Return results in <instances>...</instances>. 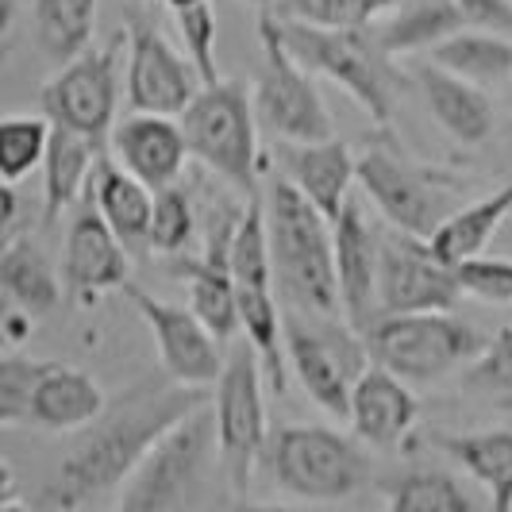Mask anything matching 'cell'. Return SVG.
Listing matches in <instances>:
<instances>
[{
    "instance_id": "cell-1",
    "label": "cell",
    "mask_w": 512,
    "mask_h": 512,
    "mask_svg": "<svg viewBox=\"0 0 512 512\" xmlns=\"http://www.w3.org/2000/svg\"><path fill=\"white\" fill-rule=\"evenodd\" d=\"M212 405V389L170 382L166 374H147L116 397H108L104 412L81 428L70 451L58 459L54 474L43 482V505L51 512H77L108 493L128 486V478L143 466L162 439L189 420L193 412Z\"/></svg>"
},
{
    "instance_id": "cell-2",
    "label": "cell",
    "mask_w": 512,
    "mask_h": 512,
    "mask_svg": "<svg viewBox=\"0 0 512 512\" xmlns=\"http://www.w3.org/2000/svg\"><path fill=\"white\" fill-rule=\"evenodd\" d=\"M262 208L282 305L305 316H343L335 274V224L282 174L266 178Z\"/></svg>"
},
{
    "instance_id": "cell-3",
    "label": "cell",
    "mask_w": 512,
    "mask_h": 512,
    "mask_svg": "<svg viewBox=\"0 0 512 512\" xmlns=\"http://www.w3.org/2000/svg\"><path fill=\"white\" fill-rule=\"evenodd\" d=\"M262 462L274 486L308 505H343L370 486V455L362 451V439L324 424L274 428Z\"/></svg>"
},
{
    "instance_id": "cell-4",
    "label": "cell",
    "mask_w": 512,
    "mask_h": 512,
    "mask_svg": "<svg viewBox=\"0 0 512 512\" xmlns=\"http://www.w3.org/2000/svg\"><path fill=\"white\" fill-rule=\"evenodd\" d=\"M189 154L247 201L262 197V151H258L255 97L243 81H216L178 116Z\"/></svg>"
},
{
    "instance_id": "cell-5",
    "label": "cell",
    "mask_w": 512,
    "mask_h": 512,
    "mask_svg": "<svg viewBox=\"0 0 512 512\" xmlns=\"http://www.w3.org/2000/svg\"><path fill=\"white\" fill-rule=\"evenodd\" d=\"M278 27H282L289 54L308 74L339 85L378 128L393 124L401 77L393 74L389 58L378 51L370 31H335V27L297 24V20H282V16H278Z\"/></svg>"
},
{
    "instance_id": "cell-6",
    "label": "cell",
    "mask_w": 512,
    "mask_h": 512,
    "mask_svg": "<svg viewBox=\"0 0 512 512\" xmlns=\"http://www.w3.org/2000/svg\"><path fill=\"white\" fill-rule=\"evenodd\" d=\"M359 189L382 212L385 228L432 239L466 201V178L439 166L412 162L393 147H370L359 154Z\"/></svg>"
},
{
    "instance_id": "cell-7",
    "label": "cell",
    "mask_w": 512,
    "mask_h": 512,
    "mask_svg": "<svg viewBox=\"0 0 512 512\" xmlns=\"http://www.w3.org/2000/svg\"><path fill=\"white\" fill-rule=\"evenodd\" d=\"M220 462L212 405L181 420L120 489L112 512H193Z\"/></svg>"
},
{
    "instance_id": "cell-8",
    "label": "cell",
    "mask_w": 512,
    "mask_h": 512,
    "mask_svg": "<svg viewBox=\"0 0 512 512\" xmlns=\"http://www.w3.org/2000/svg\"><path fill=\"white\" fill-rule=\"evenodd\" d=\"M370 359L405 382H439L455 370H466L482 359L489 335L455 312H412V316H382L362 335Z\"/></svg>"
},
{
    "instance_id": "cell-9",
    "label": "cell",
    "mask_w": 512,
    "mask_h": 512,
    "mask_svg": "<svg viewBox=\"0 0 512 512\" xmlns=\"http://www.w3.org/2000/svg\"><path fill=\"white\" fill-rule=\"evenodd\" d=\"M266 370L247 339L228 347L220 382L212 385V416H216V447L220 470L228 478L235 501L247 497L255 466L266 455L270 424H266Z\"/></svg>"
},
{
    "instance_id": "cell-10",
    "label": "cell",
    "mask_w": 512,
    "mask_h": 512,
    "mask_svg": "<svg viewBox=\"0 0 512 512\" xmlns=\"http://www.w3.org/2000/svg\"><path fill=\"white\" fill-rule=\"evenodd\" d=\"M285 359L289 374L320 409L347 420L355 382L370 370V347L343 316H305L285 308Z\"/></svg>"
},
{
    "instance_id": "cell-11",
    "label": "cell",
    "mask_w": 512,
    "mask_h": 512,
    "mask_svg": "<svg viewBox=\"0 0 512 512\" xmlns=\"http://www.w3.org/2000/svg\"><path fill=\"white\" fill-rule=\"evenodd\" d=\"M258 47L262 66L255 81V112L258 128L274 135V143H324L335 139L332 112L324 104V93L305 66L289 54L282 27L274 12L258 16Z\"/></svg>"
},
{
    "instance_id": "cell-12",
    "label": "cell",
    "mask_w": 512,
    "mask_h": 512,
    "mask_svg": "<svg viewBox=\"0 0 512 512\" xmlns=\"http://www.w3.org/2000/svg\"><path fill=\"white\" fill-rule=\"evenodd\" d=\"M128 58V31L108 39L104 47H89L74 62L58 66V74L43 85L39 104L54 128L85 135L108 151V139L116 131V108H120V66Z\"/></svg>"
},
{
    "instance_id": "cell-13",
    "label": "cell",
    "mask_w": 512,
    "mask_h": 512,
    "mask_svg": "<svg viewBox=\"0 0 512 512\" xmlns=\"http://www.w3.org/2000/svg\"><path fill=\"white\" fill-rule=\"evenodd\" d=\"M462 285L455 266L432 251L428 239L382 228V270H378V320L412 312H455Z\"/></svg>"
},
{
    "instance_id": "cell-14",
    "label": "cell",
    "mask_w": 512,
    "mask_h": 512,
    "mask_svg": "<svg viewBox=\"0 0 512 512\" xmlns=\"http://www.w3.org/2000/svg\"><path fill=\"white\" fill-rule=\"evenodd\" d=\"M124 31H128L124 97H128L131 112L178 120L181 112L197 101V93L205 89L193 58L181 54L151 20H143L135 12H128Z\"/></svg>"
},
{
    "instance_id": "cell-15",
    "label": "cell",
    "mask_w": 512,
    "mask_h": 512,
    "mask_svg": "<svg viewBox=\"0 0 512 512\" xmlns=\"http://www.w3.org/2000/svg\"><path fill=\"white\" fill-rule=\"evenodd\" d=\"M124 297H128L131 308L143 316L154 347H158L162 374H166L170 382L193 385V389H212V385L220 382L224 362H228L224 343L197 320L193 308L158 301V297H151V293L139 289V285H128Z\"/></svg>"
},
{
    "instance_id": "cell-16",
    "label": "cell",
    "mask_w": 512,
    "mask_h": 512,
    "mask_svg": "<svg viewBox=\"0 0 512 512\" xmlns=\"http://www.w3.org/2000/svg\"><path fill=\"white\" fill-rule=\"evenodd\" d=\"M62 289L66 301L77 308L97 305L108 293H124L128 289V247L116 239V231L104 224L93 197L85 193V201L70 212L66 239H62Z\"/></svg>"
},
{
    "instance_id": "cell-17",
    "label": "cell",
    "mask_w": 512,
    "mask_h": 512,
    "mask_svg": "<svg viewBox=\"0 0 512 512\" xmlns=\"http://www.w3.org/2000/svg\"><path fill=\"white\" fill-rule=\"evenodd\" d=\"M378 270H382V228L366 216L359 197H351L335 220V274L343 316L355 332H370L378 320Z\"/></svg>"
},
{
    "instance_id": "cell-18",
    "label": "cell",
    "mask_w": 512,
    "mask_h": 512,
    "mask_svg": "<svg viewBox=\"0 0 512 512\" xmlns=\"http://www.w3.org/2000/svg\"><path fill=\"white\" fill-rule=\"evenodd\" d=\"M108 154L128 170L131 178H139L151 193H162L170 185H178L185 162L193 158L181 120L170 116H147V112H131L128 120H120Z\"/></svg>"
},
{
    "instance_id": "cell-19",
    "label": "cell",
    "mask_w": 512,
    "mask_h": 512,
    "mask_svg": "<svg viewBox=\"0 0 512 512\" xmlns=\"http://www.w3.org/2000/svg\"><path fill=\"white\" fill-rule=\"evenodd\" d=\"M274 162L285 181H293L328 220H339L351 201V185H359V158L343 139L324 143H278Z\"/></svg>"
},
{
    "instance_id": "cell-20",
    "label": "cell",
    "mask_w": 512,
    "mask_h": 512,
    "mask_svg": "<svg viewBox=\"0 0 512 512\" xmlns=\"http://www.w3.org/2000/svg\"><path fill=\"white\" fill-rule=\"evenodd\" d=\"M351 428L366 447L378 451H397L405 439L416 432L420 420V401L405 378L389 374L385 366L370 362V370L355 382L351 393Z\"/></svg>"
},
{
    "instance_id": "cell-21",
    "label": "cell",
    "mask_w": 512,
    "mask_h": 512,
    "mask_svg": "<svg viewBox=\"0 0 512 512\" xmlns=\"http://www.w3.org/2000/svg\"><path fill=\"white\" fill-rule=\"evenodd\" d=\"M409 77L412 85L420 89V97L428 104L432 120L455 143H462V147H482V143L493 139V131H497V108H493V101L486 97L482 85H470L462 77L447 74V70H439L436 62H428V58L416 62L409 70Z\"/></svg>"
},
{
    "instance_id": "cell-22",
    "label": "cell",
    "mask_w": 512,
    "mask_h": 512,
    "mask_svg": "<svg viewBox=\"0 0 512 512\" xmlns=\"http://www.w3.org/2000/svg\"><path fill=\"white\" fill-rule=\"evenodd\" d=\"M108 397L85 370L66 362H43L27 397L24 424L39 432H81L104 412Z\"/></svg>"
},
{
    "instance_id": "cell-23",
    "label": "cell",
    "mask_w": 512,
    "mask_h": 512,
    "mask_svg": "<svg viewBox=\"0 0 512 512\" xmlns=\"http://www.w3.org/2000/svg\"><path fill=\"white\" fill-rule=\"evenodd\" d=\"M428 447H436L486 489L489 512H512V428L432 432Z\"/></svg>"
},
{
    "instance_id": "cell-24",
    "label": "cell",
    "mask_w": 512,
    "mask_h": 512,
    "mask_svg": "<svg viewBox=\"0 0 512 512\" xmlns=\"http://www.w3.org/2000/svg\"><path fill=\"white\" fill-rule=\"evenodd\" d=\"M89 197L124 247H143L151 239L154 193L139 178H131L112 154H101L89 181Z\"/></svg>"
},
{
    "instance_id": "cell-25",
    "label": "cell",
    "mask_w": 512,
    "mask_h": 512,
    "mask_svg": "<svg viewBox=\"0 0 512 512\" xmlns=\"http://www.w3.org/2000/svg\"><path fill=\"white\" fill-rule=\"evenodd\" d=\"M101 154L108 151L89 143L85 135L54 128L51 151L43 158V224L47 228H54L62 216H70L77 201H85Z\"/></svg>"
},
{
    "instance_id": "cell-26",
    "label": "cell",
    "mask_w": 512,
    "mask_h": 512,
    "mask_svg": "<svg viewBox=\"0 0 512 512\" xmlns=\"http://www.w3.org/2000/svg\"><path fill=\"white\" fill-rule=\"evenodd\" d=\"M0 289L8 305L35 320L51 316L58 301L66 297L62 270H54V262L43 255V247L31 235H16L12 243L0 247Z\"/></svg>"
},
{
    "instance_id": "cell-27",
    "label": "cell",
    "mask_w": 512,
    "mask_h": 512,
    "mask_svg": "<svg viewBox=\"0 0 512 512\" xmlns=\"http://www.w3.org/2000/svg\"><path fill=\"white\" fill-rule=\"evenodd\" d=\"M459 31H466V24H462L455 0H405L370 35L385 58H397V54L436 51L443 39H451Z\"/></svg>"
},
{
    "instance_id": "cell-28",
    "label": "cell",
    "mask_w": 512,
    "mask_h": 512,
    "mask_svg": "<svg viewBox=\"0 0 512 512\" xmlns=\"http://www.w3.org/2000/svg\"><path fill=\"white\" fill-rule=\"evenodd\" d=\"M509 216H512V181H505L501 189H493L486 197L466 201L428 243H432V251H436L447 266H459V262H470V258L486 255L493 235L501 231V224H505Z\"/></svg>"
},
{
    "instance_id": "cell-29",
    "label": "cell",
    "mask_w": 512,
    "mask_h": 512,
    "mask_svg": "<svg viewBox=\"0 0 512 512\" xmlns=\"http://www.w3.org/2000/svg\"><path fill=\"white\" fill-rule=\"evenodd\" d=\"M428 62L439 70L462 77L470 85H512V39L489 35V31H459L443 39L436 51H428Z\"/></svg>"
},
{
    "instance_id": "cell-30",
    "label": "cell",
    "mask_w": 512,
    "mask_h": 512,
    "mask_svg": "<svg viewBox=\"0 0 512 512\" xmlns=\"http://www.w3.org/2000/svg\"><path fill=\"white\" fill-rule=\"evenodd\" d=\"M97 0H35V39L58 66L93 47Z\"/></svg>"
},
{
    "instance_id": "cell-31",
    "label": "cell",
    "mask_w": 512,
    "mask_h": 512,
    "mask_svg": "<svg viewBox=\"0 0 512 512\" xmlns=\"http://www.w3.org/2000/svg\"><path fill=\"white\" fill-rule=\"evenodd\" d=\"M385 512H478V505L455 474L416 466L385 482Z\"/></svg>"
},
{
    "instance_id": "cell-32",
    "label": "cell",
    "mask_w": 512,
    "mask_h": 512,
    "mask_svg": "<svg viewBox=\"0 0 512 512\" xmlns=\"http://www.w3.org/2000/svg\"><path fill=\"white\" fill-rule=\"evenodd\" d=\"M405 0H278L270 12L282 20L312 27H335V31H370L382 24Z\"/></svg>"
},
{
    "instance_id": "cell-33",
    "label": "cell",
    "mask_w": 512,
    "mask_h": 512,
    "mask_svg": "<svg viewBox=\"0 0 512 512\" xmlns=\"http://www.w3.org/2000/svg\"><path fill=\"white\" fill-rule=\"evenodd\" d=\"M54 124L47 116L12 112L0 120V181L20 185L31 170H43V158L51 151Z\"/></svg>"
},
{
    "instance_id": "cell-34",
    "label": "cell",
    "mask_w": 512,
    "mask_h": 512,
    "mask_svg": "<svg viewBox=\"0 0 512 512\" xmlns=\"http://www.w3.org/2000/svg\"><path fill=\"white\" fill-rule=\"evenodd\" d=\"M193 235H197L193 197L181 185H170V189L154 193V220H151V239H147V247H151L154 255H170V258L189 255Z\"/></svg>"
},
{
    "instance_id": "cell-35",
    "label": "cell",
    "mask_w": 512,
    "mask_h": 512,
    "mask_svg": "<svg viewBox=\"0 0 512 512\" xmlns=\"http://www.w3.org/2000/svg\"><path fill=\"white\" fill-rule=\"evenodd\" d=\"M462 385L497 409H512V324L489 335L482 359L462 370Z\"/></svg>"
},
{
    "instance_id": "cell-36",
    "label": "cell",
    "mask_w": 512,
    "mask_h": 512,
    "mask_svg": "<svg viewBox=\"0 0 512 512\" xmlns=\"http://www.w3.org/2000/svg\"><path fill=\"white\" fill-rule=\"evenodd\" d=\"M174 24H178V35L185 43V54L193 58L197 74L205 85H216L220 74H216V12L212 4H197V8H185V12H174Z\"/></svg>"
},
{
    "instance_id": "cell-37",
    "label": "cell",
    "mask_w": 512,
    "mask_h": 512,
    "mask_svg": "<svg viewBox=\"0 0 512 512\" xmlns=\"http://www.w3.org/2000/svg\"><path fill=\"white\" fill-rule=\"evenodd\" d=\"M466 297H478L486 305H512V258H470L455 266Z\"/></svg>"
},
{
    "instance_id": "cell-38",
    "label": "cell",
    "mask_w": 512,
    "mask_h": 512,
    "mask_svg": "<svg viewBox=\"0 0 512 512\" xmlns=\"http://www.w3.org/2000/svg\"><path fill=\"white\" fill-rule=\"evenodd\" d=\"M39 366L35 359H20L16 351H4L0 359V428H20L27 412V397H31V385L39 378Z\"/></svg>"
},
{
    "instance_id": "cell-39",
    "label": "cell",
    "mask_w": 512,
    "mask_h": 512,
    "mask_svg": "<svg viewBox=\"0 0 512 512\" xmlns=\"http://www.w3.org/2000/svg\"><path fill=\"white\" fill-rule=\"evenodd\" d=\"M466 31H489L512 39V0H455Z\"/></svg>"
},
{
    "instance_id": "cell-40",
    "label": "cell",
    "mask_w": 512,
    "mask_h": 512,
    "mask_svg": "<svg viewBox=\"0 0 512 512\" xmlns=\"http://www.w3.org/2000/svg\"><path fill=\"white\" fill-rule=\"evenodd\" d=\"M35 328V316H27L20 308H4V316H0V335H4V351H16V347H24L27 335Z\"/></svg>"
},
{
    "instance_id": "cell-41",
    "label": "cell",
    "mask_w": 512,
    "mask_h": 512,
    "mask_svg": "<svg viewBox=\"0 0 512 512\" xmlns=\"http://www.w3.org/2000/svg\"><path fill=\"white\" fill-rule=\"evenodd\" d=\"M16 224H20V201H16V185L0 181V243L16 239Z\"/></svg>"
},
{
    "instance_id": "cell-42",
    "label": "cell",
    "mask_w": 512,
    "mask_h": 512,
    "mask_svg": "<svg viewBox=\"0 0 512 512\" xmlns=\"http://www.w3.org/2000/svg\"><path fill=\"white\" fill-rule=\"evenodd\" d=\"M231 512H297V509H289V505H266V501H247V497H239V501L231 505Z\"/></svg>"
},
{
    "instance_id": "cell-43",
    "label": "cell",
    "mask_w": 512,
    "mask_h": 512,
    "mask_svg": "<svg viewBox=\"0 0 512 512\" xmlns=\"http://www.w3.org/2000/svg\"><path fill=\"white\" fill-rule=\"evenodd\" d=\"M0 512H31V505H24L20 497H8V501H0Z\"/></svg>"
},
{
    "instance_id": "cell-44",
    "label": "cell",
    "mask_w": 512,
    "mask_h": 512,
    "mask_svg": "<svg viewBox=\"0 0 512 512\" xmlns=\"http://www.w3.org/2000/svg\"><path fill=\"white\" fill-rule=\"evenodd\" d=\"M197 4H208V0H166L170 12H185V8H197Z\"/></svg>"
},
{
    "instance_id": "cell-45",
    "label": "cell",
    "mask_w": 512,
    "mask_h": 512,
    "mask_svg": "<svg viewBox=\"0 0 512 512\" xmlns=\"http://www.w3.org/2000/svg\"><path fill=\"white\" fill-rule=\"evenodd\" d=\"M251 4H258V8H266V12H270V8L278 4V0H251Z\"/></svg>"
},
{
    "instance_id": "cell-46",
    "label": "cell",
    "mask_w": 512,
    "mask_h": 512,
    "mask_svg": "<svg viewBox=\"0 0 512 512\" xmlns=\"http://www.w3.org/2000/svg\"><path fill=\"white\" fill-rule=\"evenodd\" d=\"M509 108H512V93H509Z\"/></svg>"
}]
</instances>
